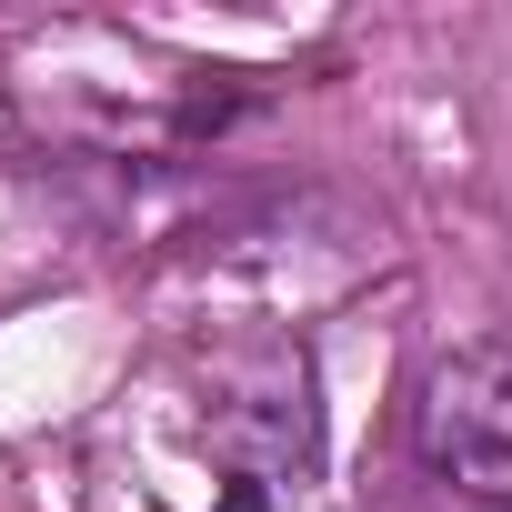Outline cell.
Masks as SVG:
<instances>
[{"mask_svg":"<svg viewBox=\"0 0 512 512\" xmlns=\"http://www.w3.org/2000/svg\"><path fill=\"white\" fill-rule=\"evenodd\" d=\"M201 432L241 462V482H302L322 462V402H312V362L292 342H231L201 372Z\"/></svg>","mask_w":512,"mask_h":512,"instance_id":"1","label":"cell"},{"mask_svg":"<svg viewBox=\"0 0 512 512\" xmlns=\"http://www.w3.org/2000/svg\"><path fill=\"white\" fill-rule=\"evenodd\" d=\"M412 452L482 512H512V342H462L422 372Z\"/></svg>","mask_w":512,"mask_h":512,"instance_id":"2","label":"cell"},{"mask_svg":"<svg viewBox=\"0 0 512 512\" xmlns=\"http://www.w3.org/2000/svg\"><path fill=\"white\" fill-rule=\"evenodd\" d=\"M221 512H272V492H262V482H231V502H221Z\"/></svg>","mask_w":512,"mask_h":512,"instance_id":"3","label":"cell"}]
</instances>
